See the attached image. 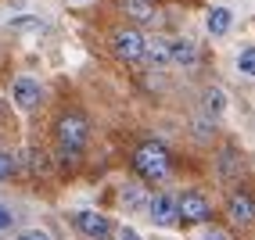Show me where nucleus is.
I'll return each mask as SVG.
<instances>
[{
  "mask_svg": "<svg viewBox=\"0 0 255 240\" xmlns=\"http://www.w3.org/2000/svg\"><path fill=\"white\" fill-rule=\"evenodd\" d=\"M87 140H90V122L83 115L69 111V115L58 118V147H61L65 158H76V154L87 147Z\"/></svg>",
  "mask_w": 255,
  "mask_h": 240,
  "instance_id": "obj_1",
  "label": "nucleus"
},
{
  "mask_svg": "<svg viewBox=\"0 0 255 240\" xmlns=\"http://www.w3.org/2000/svg\"><path fill=\"white\" fill-rule=\"evenodd\" d=\"M133 165L144 179H165L169 176V151L162 144H140L133 154Z\"/></svg>",
  "mask_w": 255,
  "mask_h": 240,
  "instance_id": "obj_2",
  "label": "nucleus"
},
{
  "mask_svg": "<svg viewBox=\"0 0 255 240\" xmlns=\"http://www.w3.org/2000/svg\"><path fill=\"white\" fill-rule=\"evenodd\" d=\"M144 50H147V40L140 36L137 29H115L112 32V54L119 61H144Z\"/></svg>",
  "mask_w": 255,
  "mask_h": 240,
  "instance_id": "obj_3",
  "label": "nucleus"
},
{
  "mask_svg": "<svg viewBox=\"0 0 255 240\" xmlns=\"http://www.w3.org/2000/svg\"><path fill=\"white\" fill-rule=\"evenodd\" d=\"M180 204V219L183 222H209L212 219V204L205 194H198V190H187L183 197H176Z\"/></svg>",
  "mask_w": 255,
  "mask_h": 240,
  "instance_id": "obj_4",
  "label": "nucleus"
},
{
  "mask_svg": "<svg viewBox=\"0 0 255 240\" xmlns=\"http://www.w3.org/2000/svg\"><path fill=\"white\" fill-rule=\"evenodd\" d=\"M76 226L83 237H90V240H112V222L105 215H97L90 208H79L76 212Z\"/></svg>",
  "mask_w": 255,
  "mask_h": 240,
  "instance_id": "obj_5",
  "label": "nucleus"
},
{
  "mask_svg": "<svg viewBox=\"0 0 255 240\" xmlns=\"http://www.w3.org/2000/svg\"><path fill=\"white\" fill-rule=\"evenodd\" d=\"M40 97H43V90H40V82L36 79H29V76H18L11 82V100L18 104L22 111H32L40 104Z\"/></svg>",
  "mask_w": 255,
  "mask_h": 240,
  "instance_id": "obj_6",
  "label": "nucleus"
},
{
  "mask_svg": "<svg viewBox=\"0 0 255 240\" xmlns=\"http://www.w3.org/2000/svg\"><path fill=\"white\" fill-rule=\"evenodd\" d=\"M147 212H151V222H155V226H173V222L180 219V204L169 194H155L147 201Z\"/></svg>",
  "mask_w": 255,
  "mask_h": 240,
  "instance_id": "obj_7",
  "label": "nucleus"
},
{
  "mask_svg": "<svg viewBox=\"0 0 255 240\" xmlns=\"http://www.w3.org/2000/svg\"><path fill=\"white\" fill-rule=\"evenodd\" d=\"M230 219L237 222V226H248V222L255 219V201H252V194H245V190H234V194H230Z\"/></svg>",
  "mask_w": 255,
  "mask_h": 240,
  "instance_id": "obj_8",
  "label": "nucleus"
},
{
  "mask_svg": "<svg viewBox=\"0 0 255 240\" xmlns=\"http://www.w3.org/2000/svg\"><path fill=\"white\" fill-rule=\"evenodd\" d=\"M144 61L147 65H155V68H165V65H173V50H169L165 40H147V50H144Z\"/></svg>",
  "mask_w": 255,
  "mask_h": 240,
  "instance_id": "obj_9",
  "label": "nucleus"
},
{
  "mask_svg": "<svg viewBox=\"0 0 255 240\" xmlns=\"http://www.w3.org/2000/svg\"><path fill=\"white\" fill-rule=\"evenodd\" d=\"M230 25H234L230 7H212V11H209V18H205V29L212 32V36H227Z\"/></svg>",
  "mask_w": 255,
  "mask_h": 240,
  "instance_id": "obj_10",
  "label": "nucleus"
},
{
  "mask_svg": "<svg viewBox=\"0 0 255 240\" xmlns=\"http://www.w3.org/2000/svg\"><path fill=\"white\" fill-rule=\"evenodd\" d=\"M169 50H173V65H183V68H194L198 65V47L191 40H173Z\"/></svg>",
  "mask_w": 255,
  "mask_h": 240,
  "instance_id": "obj_11",
  "label": "nucleus"
},
{
  "mask_svg": "<svg viewBox=\"0 0 255 240\" xmlns=\"http://www.w3.org/2000/svg\"><path fill=\"white\" fill-rule=\"evenodd\" d=\"M123 11L129 14V18H137V22L155 18V4H151V0H123Z\"/></svg>",
  "mask_w": 255,
  "mask_h": 240,
  "instance_id": "obj_12",
  "label": "nucleus"
},
{
  "mask_svg": "<svg viewBox=\"0 0 255 240\" xmlns=\"http://www.w3.org/2000/svg\"><path fill=\"white\" fill-rule=\"evenodd\" d=\"M237 172H241V158H237V151L234 147H223V151H219V176L234 179Z\"/></svg>",
  "mask_w": 255,
  "mask_h": 240,
  "instance_id": "obj_13",
  "label": "nucleus"
},
{
  "mask_svg": "<svg viewBox=\"0 0 255 240\" xmlns=\"http://www.w3.org/2000/svg\"><path fill=\"white\" fill-rule=\"evenodd\" d=\"M201 104H205L209 115H219V111L227 108V97H223V90H219V86H209L205 97H201Z\"/></svg>",
  "mask_w": 255,
  "mask_h": 240,
  "instance_id": "obj_14",
  "label": "nucleus"
},
{
  "mask_svg": "<svg viewBox=\"0 0 255 240\" xmlns=\"http://www.w3.org/2000/svg\"><path fill=\"white\" fill-rule=\"evenodd\" d=\"M237 72L255 79V47H245L241 54H237Z\"/></svg>",
  "mask_w": 255,
  "mask_h": 240,
  "instance_id": "obj_15",
  "label": "nucleus"
},
{
  "mask_svg": "<svg viewBox=\"0 0 255 240\" xmlns=\"http://www.w3.org/2000/svg\"><path fill=\"white\" fill-rule=\"evenodd\" d=\"M123 201H126L129 212H140L144 204H147V197L140 194V186H126V190H123Z\"/></svg>",
  "mask_w": 255,
  "mask_h": 240,
  "instance_id": "obj_16",
  "label": "nucleus"
},
{
  "mask_svg": "<svg viewBox=\"0 0 255 240\" xmlns=\"http://www.w3.org/2000/svg\"><path fill=\"white\" fill-rule=\"evenodd\" d=\"M29 168H32V172H43V176H47V172H50V161H47V154L32 147V151H29Z\"/></svg>",
  "mask_w": 255,
  "mask_h": 240,
  "instance_id": "obj_17",
  "label": "nucleus"
},
{
  "mask_svg": "<svg viewBox=\"0 0 255 240\" xmlns=\"http://www.w3.org/2000/svg\"><path fill=\"white\" fill-rule=\"evenodd\" d=\"M18 168V161H14V154L11 151H0V183L11 179V172Z\"/></svg>",
  "mask_w": 255,
  "mask_h": 240,
  "instance_id": "obj_18",
  "label": "nucleus"
},
{
  "mask_svg": "<svg viewBox=\"0 0 255 240\" xmlns=\"http://www.w3.org/2000/svg\"><path fill=\"white\" fill-rule=\"evenodd\" d=\"M18 240H54V237H50L47 230H25V233H22Z\"/></svg>",
  "mask_w": 255,
  "mask_h": 240,
  "instance_id": "obj_19",
  "label": "nucleus"
},
{
  "mask_svg": "<svg viewBox=\"0 0 255 240\" xmlns=\"http://www.w3.org/2000/svg\"><path fill=\"white\" fill-rule=\"evenodd\" d=\"M7 226H11V212L0 204V230H7Z\"/></svg>",
  "mask_w": 255,
  "mask_h": 240,
  "instance_id": "obj_20",
  "label": "nucleus"
},
{
  "mask_svg": "<svg viewBox=\"0 0 255 240\" xmlns=\"http://www.w3.org/2000/svg\"><path fill=\"white\" fill-rule=\"evenodd\" d=\"M201 240H227V237L219 233V230H205V233H201Z\"/></svg>",
  "mask_w": 255,
  "mask_h": 240,
  "instance_id": "obj_21",
  "label": "nucleus"
},
{
  "mask_svg": "<svg viewBox=\"0 0 255 240\" xmlns=\"http://www.w3.org/2000/svg\"><path fill=\"white\" fill-rule=\"evenodd\" d=\"M119 240H140V233H137V230H123V233H119Z\"/></svg>",
  "mask_w": 255,
  "mask_h": 240,
  "instance_id": "obj_22",
  "label": "nucleus"
},
{
  "mask_svg": "<svg viewBox=\"0 0 255 240\" xmlns=\"http://www.w3.org/2000/svg\"><path fill=\"white\" fill-rule=\"evenodd\" d=\"M0 108H4V104H0Z\"/></svg>",
  "mask_w": 255,
  "mask_h": 240,
  "instance_id": "obj_23",
  "label": "nucleus"
}]
</instances>
